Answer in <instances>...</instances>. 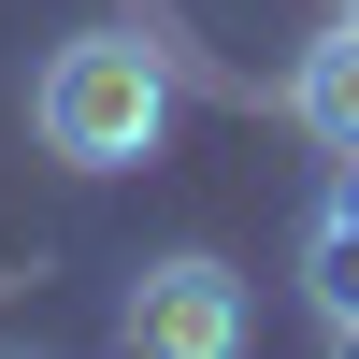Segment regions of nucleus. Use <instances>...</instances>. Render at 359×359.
<instances>
[{
  "mask_svg": "<svg viewBox=\"0 0 359 359\" xmlns=\"http://www.w3.org/2000/svg\"><path fill=\"white\" fill-rule=\"evenodd\" d=\"M29 144H43L57 172H144L172 144V72L130 29H72V43H43V72H29Z\"/></svg>",
  "mask_w": 359,
  "mask_h": 359,
  "instance_id": "obj_1",
  "label": "nucleus"
},
{
  "mask_svg": "<svg viewBox=\"0 0 359 359\" xmlns=\"http://www.w3.org/2000/svg\"><path fill=\"white\" fill-rule=\"evenodd\" d=\"M115 345H144V359H230L245 345V273H230L216 245L144 259V273L115 287Z\"/></svg>",
  "mask_w": 359,
  "mask_h": 359,
  "instance_id": "obj_2",
  "label": "nucleus"
},
{
  "mask_svg": "<svg viewBox=\"0 0 359 359\" xmlns=\"http://www.w3.org/2000/svg\"><path fill=\"white\" fill-rule=\"evenodd\" d=\"M302 302L331 345H359V158H331V187L302 216Z\"/></svg>",
  "mask_w": 359,
  "mask_h": 359,
  "instance_id": "obj_3",
  "label": "nucleus"
},
{
  "mask_svg": "<svg viewBox=\"0 0 359 359\" xmlns=\"http://www.w3.org/2000/svg\"><path fill=\"white\" fill-rule=\"evenodd\" d=\"M287 115H302L316 158H359V15H331L302 57H287Z\"/></svg>",
  "mask_w": 359,
  "mask_h": 359,
  "instance_id": "obj_4",
  "label": "nucleus"
},
{
  "mask_svg": "<svg viewBox=\"0 0 359 359\" xmlns=\"http://www.w3.org/2000/svg\"><path fill=\"white\" fill-rule=\"evenodd\" d=\"M345 15H359V0H345Z\"/></svg>",
  "mask_w": 359,
  "mask_h": 359,
  "instance_id": "obj_5",
  "label": "nucleus"
}]
</instances>
